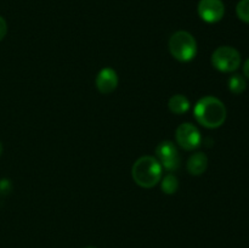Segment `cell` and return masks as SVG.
<instances>
[{
	"instance_id": "cell-1",
	"label": "cell",
	"mask_w": 249,
	"mask_h": 248,
	"mask_svg": "<svg viewBox=\"0 0 249 248\" xmlns=\"http://www.w3.org/2000/svg\"><path fill=\"white\" fill-rule=\"evenodd\" d=\"M194 114L199 124L208 129H215L226 121V107L214 96H206L198 100L194 108Z\"/></svg>"
},
{
	"instance_id": "cell-2",
	"label": "cell",
	"mask_w": 249,
	"mask_h": 248,
	"mask_svg": "<svg viewBox=\"0 0 249 248\" xmlns=\"http://www.w3.org/2000/svg\"><path fill=\"white\" fill-rule=\"evenodd\" d=\"M131 175L139 186L151 189L162 179V165L152 156H143L134 163Z\"/></svg>"
},
{
	"instance_id": "cell-3",
	"label": "cell",
	"mask_w": 249,
	"mask_h": 248,
	"mask_svg": "<svg viewBox=\"0 0 249 248\" xmlns=\"http://www.w3.org/2000/svg\"><path fill=\"white\" fill-rule=\"evenodd\" d=\"M169 51L173 57L180 62H189L196 57L197 43L189 32H175L169 39Z\"/></svg>"
},
{
	"instance_id": "cell-4",
	"label": "cell",
	"mask_w": 249,
	"mask_h": 248,
	"mask_svg": "<svg viewBox=\"0 0 249 248\" xmlns=\"http://www.w3.org/2000/svg\"><path fill=\"white\" fill-rule=\"evenodd\" d=\"M212 63L220 72L230 73L241 66V55L235 48L220 46L212 55Z\"/></svg>"
},
{
	"instance_id": "cell-5",
	"label": "cell",
	"mask_w": 249,
	"mask_h": 248,
	"mask_svg": "<svg viewBox=\"0 0 249 248\" xmlns=\"http://www.w3.org/2000/svg\"><path fill=\"white\" fill-rule=\"evenodd\" d=\"M158 162L168 172H175L180 165V157L172 141H162L156 148Z\"/></svg>"
},
{
	"instance_id": "cell-6",
	"label": "cell",
	"mask_w": 249,
	"mask_h": 248,
	"mask_svg": "<svg viewBox=\"0 0 249 248\" xmlns=\"http://www.w3.org/2000/svg\"><path fill=\"white\" fill-rule=\"evenodd\" d=\"M177 142L181 146L184 150L192 151L201 145V133L191 123H182L181 125L178 126L177 133H175Z\"/></svg>"
},
{
	"instance_id": "cell-7",
	"label": "cell",
	"mask_w": 249,
	"mask_h": 248,
	"mask_svg": "<svg viewBox=\"0 0 249 248\" xmlns=\"http://www.w3.org/2000/svg\"><path fill=\"white\" fill-rule=\"evenodd\" d=\"M225 14V6L221 0H201L198 2V15L207 23H216Z\"/></svg>"
},
{
	"instance_id": "cell-8",
	"label": "cell",
	"mask_w": 249,
	"mask_h": 248,
	"mask_svg": "<svg viewBox=\"0 0 249 248\" xmlns=\"http://www.w3.org/2000/svg\"><path fill=\"white\" fill-rule=\"evenodd\" d=\"M96 88L101 94L107 95L113 92L117 89V85H118V75L117 72L112 68H102L101 71L97 74L96 80Z\"/></svg>"
},
{
	"instance_id": "cell-9",
	"label": "cell",
	"mask_w": 249,
	"mask_h": 248,
	"mask_svg": "<svg viewBox=\"0 0 249 248\" xmlns=\"http://www.w3.org/2000/svg\"><path fill=\"white\" fill-rule=\"evenodd\" d=\"M207 167H208V157L203 152H197L190 156L186 164L187 172L191 175H202L206 172Z\"/></svg>"
},
{
	"instance_id": "cell-10",
	"label": "cell",
	"mask_w": 249,
	"mask_h": 248,
	"mask_svg": "<svg viewBox=\"0 0 249 248\" xmlns=\"http://www.w3.org/2000/svg\"><path fill=\"white\" fill-rule=\"evenodd\" d=\"M168 107H169L170 112L174 114L186 113L190 109V101L185 95L177 94L170 97L169 102H168Z\"/></svg>"
},
{
	"instance_id": "cell-11",
	"label": "cell",
	"mask_w": 249,
	"mask_h": 248,
	"mask_svg": "<svg viewBox=\"0 0 249 248\" xmlns=\"http://www.w3.org/2000/svg\"><path fill=\"white\" fill-rule=\"evenodd\" d=\"M247 88V83H246V79L241 74H233L231 75L230 79H229V89L232 94L240 95L242 94L243 91Z\"/></svg>"
},
{
	"instance_id": "cell-12",
	"label": "cell",
	"mask_w": 249,
	"mask_h": 248,
	"mask_svg": "<svg viewBox=\"0 0 249 248\" xmlns=\"http://www.w3.org/2000/svg\"><path fill=\"white\" fill-rule=\"evenodd\" d=\"M179 189V181L177 177L173 174H168L162 180V190L167 195H174Z\"/></svg>"
},
{
	"instance_id": "cell-13",
	"label": "cell",
	"mask_w": 249,
	"mask_h": 248,
	"mask_svg": "<svg viewBox=\"0 0 249 248\" xmlns=\"http://www.w3.org/2000/svg\"><path fill=\"white\" fill-rule=\"evenodd\" d=\"M236 12L241 21L249 23V0H241L236 7Z\"/></svg>"
},
{
	"instance_id": "cell-14",
	"label": "cell",
	"mask_w": 249,
	"mask_h": 248,
	"mask_svg": "<svg viewBox=\"0 0 249 248\" xmlns=\"http://www.w3.org/2000/svg\"><path fill=\"white\" fill-rule=\"evenodd\" d=\"M6 33H7L6 21H5V19L0 16V40H2V39L5 38Z\"/></svg>"
},
{
	"instance_id": "cell-15",
	"label": "cell",
	"mask_w": 249,
	"mask_h": 248,
	"mask_svg": "<svg viewBox=\"0 0 249 248\" xmlns=\"http://www.w3.org/2000/svg\"><path fill=\"white\" fill-rule=\"evenodd\" d=\"M10 190V181L9 180H1L0 181V191L7 192Z\"/></svg>"
},
{
	"instance_id": "cell-16",
	"label": "cell",
	"mask_w": 249,
	"mask_h": 248,
	"mask_svg": "<svg viewBox=\"0 0 249 248\" xmlns=\"http://www.w3.org/2000/svg\"><path fill=\"white\" fill-rule=\"evenodd\" d=\"M243 73H245L246 77L249 78V58L246 61L245 65H243Z\"/></svg>"
},
{
	"instance_id": "cell-17",
	"label": "cell",
	"mask_w": 249,
	"mask_h": 248,
	"mask_svg": "<svg viewBox=\"0 0 249 248\" xmlns=\"http://www.w3.org/2000/svg\"><path fill=\"white\" fill-rule=\"evenodd\" d=\"M1 153H2V146L1 143H0V156H1Z\"/></svg>"
},
{
	"instance_id": "cell-18",
	"label": "cell",
	"mask_w": 249,
	"mask_h": 248,
	"mask_svg": "<svg viewBox=\"0 0 249 248\" xmlns=\"http://www.w3.org/2000/svg\"><path fill=\"white\" fill-rule=\"evenodd\" d=\"M88 248H92V247H88Z\"/></svg>"
}]
</instances>
